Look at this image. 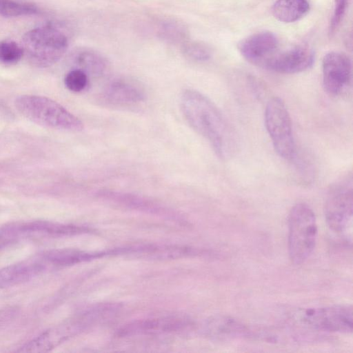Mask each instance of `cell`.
Segmentation results:
<instances>
[{
  "mask_svg": "<svg viewBox=\"0 0 353 353\" xmlns=\"http://www.w3.org/2000/svg\"><path fill=\"white\" fill-rule=\"evenodd\" d=\"M76 321L66 322L52 327L21 346L19 352H46L65 341L78 329Z\"/></svg>",
  "mask_w": 353,
  "mask_h": 353,
  "instance_id": "obj_13",
  "label": "cell"
},
{
  "mask_svg": "<svg viewBox=\"0 0 353 353\" xmlns=\"http://www.w3.org/2000/svg\"><path fill=\"white\" fill-rule=\"evenodd\" d=\"M180 106L188 123L205 139L216 154L230 158L235 150V139L225 117L216 105L201 92L186 89L181 94Z\"/></svg>",
  "mask_w": 353,
  "mask_h": 353,
  "instance_id": "obj_1",
  "label": "cell"
},
{
  "mask_svg": "<svg viewBox=\"0 0 353 353\" xmlns=\"http://www.w3.org/2000/svg\"><path fill=\"white\" fill-rule=\"evenodd\" d=\"M37 12V7L32 3L14 0H0V15L2 17H17L32 15Z\"/></svg>",
  "mask_w": 353,
  "mask_h": 353,
  "instance_id": "obj_21",
  "label": "cell"
},
{
  "mask_svg": "<svg viewBox=\"0 0 353 353\" xmlns=\"http://www.w3.org/2000/svg\"><path fill=\"white\" fill-rule=\"evenodd\" d=\"M323 85L330 96L341 94L350 85L352 79L350 59L340 52H330L322 61Z\"/></svg>",
  "mask_w": 353,
  "mask_h": 353,
  "instance_id": "obj_8",
  "label": "cell"
},
{
  "mask_svg": "<svg viewBox=\"0 0 353 353\" xmlns=\"http://www.w3.org/2000/svg\"><path fill=\"white\" fill-rule=\"evenodd\" d=\"M182 52L187 58L199 62L209 60L212 55L210 48L198 41H187L182 44Z\"/></svg>",
  "mask_w": 353,
  "mask_h": 353,
  "instance_id": "obj_23",
  "label": "cell"
},
{
  "mask_svg": "<svg viewBox=\"0 0 353 353\" xmlns=\"http://www.w3.org/2000/svg\"><path fill=\"white\" fill-rule=\"evenodd\" d=\"M16 109L37 125L61 130L78 132L83 122L59 103L46 97L26 94L16 98Z\"/></svg>",
  "mask_w": 353,
  "mask_h": 353,
  "instance_id": "obj_2",
  "label": "cell"
},
{
  "mask_svg": "<svg viewBox=\"0 0 353 353\" xmlns=\"http://www.w3.org/2000/svg\"><path fill=\"white\" fill-rule=\"evenodd\" d=\"M294 321L305 327L322 332L351 333L352 307L351 305H333L299 310Z\"/></svg>",
  "mask_w": 353,
  "mask_h": 353,
  "instance_id": "obj_6",
  "label": "cell"
},
{
  "mask_svg": "<svg viewBox=\"0 0 353 353\" xmlns=\"http://www.w3.org/2000/svg\"><path fill=\"white\" fill-rule=\"evenodd\" d=\"M205 332L209 336L227 339L244 335L246 328L235 319L221 316L210 320L205 325Z\"/></svg>",
  "mask_w": 353,
  "mask_h": 353,
  "instance_id": "obj_18",
  "label": "cell"
},
{
  "mask_svg": "<svg viewBox=\"0 0 353 353\" xmlns=\"http://www.w3.org/2000/svg\"><path fill=\"white\" fill-rule=\"evenodd\" d=\"M278 48L279 40L276 36L266 31L252 34L238 44L241 54L249 62L261 68L278 50Z\"/></svg>",
  "mask_w": 353,
  "mask_h": 353,
  "instance_id": "obj_10",
  "label": "cell"
},
{
  "mask_svg": "<svg viewBox=\"0 0 353 353\" xmlns=\"http://www.w3.org/2000/svg\"><path fill=\"white\" fill-rule=\"evenodd\" d=\"M40 254L49 268L71 265L103 255L73 249H54L45 251Z\"/></svg>",
  "mask_w": 353,
  "mask_h": 353,
  "instance_id": "obj_16",
  "label": "cell"
},
{
  "mask_svg": "<svg viewBox=\"0 0 353 353\" xmlns=\"http://www.w3.org/2000/svg\"><path fill=\"white\" fill-rule=\"evenodd\" d=\"M353 210L352 176L346 177L330 190L324 207L325 221L335 232H345L351 224Z\"/></svg>",
  "mask_w": 353,
  "mask_h": 353,
  "instance_id": "obj_7",
  "label": "cell"
},
{
  "mask_svg": "<svg viewBox=\"0 0 353 353\" xmlns=\"http://www.w3.org/2000/svg\"><path fill=\"white\" fill-rule=\"evenodd\" d=\"M264 121L276 152L284 159H293L296 146L292 121L288 108L281 98L274 97L268 101Z\"/></svg>",
  "mask_w": 353,
  "mask_h": 353,
  "instance_id": "obj_5",
  "label": "cell"
},
{
  "mask_svg": "<svg viewBox=\"0 0 353 353\" xmlns=\"http://www.w3.org/2000/svg\"><path fill=\"white\" fill-rule=\"evenodd\" d=\"M121 252L139 254L141 257L165 259L188 255L192 253V250L181 246L149 244L123 248Z\"/></svg>",
  "mask_w": 353,
  "mask_h": 353,
  "instance_id": "obj_15",
  "label": "cell"
},
{
  "mask_svg": "<svg viewBox=\"0 0 353 353\" xmlns=\"http://www.w3.org/2000/svg\"><path fill=\"white\" fill-rule=\"evenodd\" d=\"M347 0H334V13L329 28V34L332 36L341 23L345 14Z\"/></svg>",
  "mask_w": 353,
  "mask_h": 353,
  "instance_id": "obj_25",
  "label": "cell"
},
{
  "mask_svg": "<svg viewBox=\"0 0 353 353\" xmlns=\"http://www.w3.org/2000/svg\"><path fill=\"white\" fill-rule=\"evenodd\" d=\"M309 10L307 0H276L272 5V13L281 22L292 23L304 17Z\"/></svg>",
  "mask_w": 353,
  "mask_h": 353,
  "instance_id": "obj_17",
  "label": "cell"
},
{
  "mask_svg": "<svg viewBox=\"0 0 353 353\" xmlns=\"http://www.w3.org/2000/svg\"><path fill=\"white\" fill-rule=\"evenodd\" d=\"M314 61V53L305 46H296L273 54L262 68L281 74H294L310 68Z\"/></svg>",
  "mask_w": 353,
  "mask_h": 353,
  "instance_id": "obj_9",
  "label": "cell"
},
{
  "mask_svg": "<svg viewBox=\"0 0 353 353\" xmlns=\"http://www.w3.org/2000/svg\"><path fill=\"white\" fill-rule=\"evenodd\" d=\"M17 313L18 309L14 307L0 309V327L13 320Z\"/></svg>",
  "mask_w": 353,
  "mask_h": 353,
  "instance_id": "obj_26",
  "label": "cell"
},
{
  "mask_svg": "<svg viewBox=\"0 0 353 353\" xmlns=\"http://www.w3.org/2000/svg\"><path fill=\"white\" fill-rule=\"evenodd\" d=\"M103 97L112 104H130L143 101L145 94L143 89L135 83L117 79L105 87Z\"/></svg>",
  "mask_w": 353,
  "mask_h": 353,
  "instance_id": "obj_14",
  "label": "cell"
},
{
  "mask_svg": "<svg viewBox=\"0 0 353 353\" xmlns=\"http://www.w3.org/2000/svg\"><path fill=\"white\" fill-rule=\"evenodd\" d=\"M49 268L39 254L25 261L0 269V289L29 281Z\"/></svg>",
  "mask_w": 353,
  "mask_h": 353,
  "instance_id": "obj_11",
  "label": "cell"
},
{
  "mask_svg": "<svg viewBox=\"0 0 353 353\" xmlns=\"http://www.w3.org/2000/svg\"><path fill=\"white\" fill-rule=\"evenodd\" d=\"M77 68L85 72L88 76L99 77L107 68L106 59L99 53L92 50H83L76 56Z\"/></svg>",
  "mask_w": 353,
  "mask_h": 353,
  "instance_id": "obj_19",
  "label": "cell"
},
{
  "mask_svg": "<svg viewBox=\"0 0 353 353\" xmlns=\"http://www.w3.org/2000/svg\"><path fill=\"white\" fill-rule=\"evenodd\" d=\"M157 36L171 44H183L188 41V30L185 25L174 19L161 21L157 27Z\"/></svg>",
  "mask_w": 353,
  "mask_h": 353,
  "instance_id": "obj_20",
  "label": "cell"
},
{
  "mask_svg": "<svg viewBox=\"0 0 353 353\" xmlns=\"http://www.w3.org/2000/svg\"><path fill=\"white\" fill-rule=\"evenodd\" d=\"M318 229L315 214L306 203L294 205L288 216V252L294 265L303 263L315 247Z\"/></svg>",
  "mask_w": 353,
  "mask_h": 353,
  "instance_id": "obj_4",
  "label": "cell"
},
{
  "mask_svg": "<svg viewBox=\"0 0 353 353\" xmlns=\"http://www.w3.org/2000/svg\"><path fill=\"white\" fill-rule=\"evenodd\" d=\"M190 321L181 316H165L139 320L121 328V336L174 332L189 325Z\"/></svg>",
  "mask_w": 353,
  "mask_h": 353,
  "instance_id": "obj_12",
  "label": "cell"
},
{
  "mask_svg": "<svg viewBox=\"0 0 353 353\" xmlns=\"http://www.w3.org/2000/svg\"><path fill=\"white\" fill-rule=\"evenodd\" d=\"M24 52L21 46L14 41H0V63L12 65L21 60Z\"/></svg>",
  "mask_w": 353,
  "mask_h": 353,
  "instance_id": "obj_22",
  "label": "cell"
},
{
  "mask_svg": "<svg viewBox=\"0 0 353 353\" xmlns=\"http://www.w3.org/2000/svg\"><path fill=\"white\" fill-rule=\"evenodd\" d=\"M21 46L30 63L43 68L62 58L68 49V40L59 29L46 26L26 32L22 37Z\"/></svg>",
  "mask_w": 353,
  "mask_h": 353,
  "instance_id": "obj_3",
  "label": "cell"
},
{
  "mask_svg": "<svg viewBox=\"0 0 353 353\" xmlns=\"http://www.w3.org/2000/svg\"><path fill=\"white\" fill-rule=\"evenodd\" d=\"M64 83L69 90L73 92H80L88 86V76L83 70L75 68L65 75Z\"/></svg>",
  "mask_w": 353,
  "mask_h": 353,
  "instance_id": "obj_24",
  "label": "cell"
}]
</instances>
